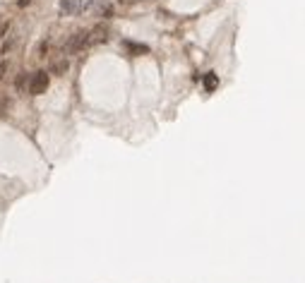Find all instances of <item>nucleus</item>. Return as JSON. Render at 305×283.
<instances>
[{
    "label": "nucleus",
    "instance_id": "obj_1",
    "mask_svg": "<svg viewBox=\"0 0 305 283\" xmlns=\"http://www.w3.org/2000/svg\"><path fill=\"white\" fill-rule=\"evenodd\" d=\"M48 72L46 70H39V72H34V77L29 80V94H44L46 89H48Z\"/></svg>",
    "mask_w": 305,
    "mask_h": 283
},
{
    "label": "nucleus",
    "instance_id": "obj_2",
    "mask_svg": "<svg viewBox=\"0 0 305 283\" xmlns=\"http://www.w3.org/2000/svg\"><path fill=\"white\" fill-rule=\"evenodd\" d=\"M109 39V29L104 24H96L91 31H87V46H96V43H104Z\"/></svg>",
    "mask_w": 305,
    "mask_h": 283
},
{
    "label": "nucleus",
    "instance_id": "obj_3",
    "mask_svg": "<svg viewBox=\"0 0 305 283\" xmlns=\"http://www.w3.org/2000/svg\"><path fill=\"white\" fill-rule=\"evenodd\" d=\"M84 46H87V31H75L70 36V41H67V51L77 53V51H82Z\"/></svg>",
    "mask_w": 305,
    "mask_h": 283
},
{
    "label": "nucleus",
    "instance_id": "obj_4",
    "mask_svg": "<svg viewBox=\"0 0 305 283\" xmlns=\"http://www.w3.org/2000/svg\"><path fill=\"white\" fill-rule=\"evenodd\" d=\"M58 10L60 15H77L82 10V0H60Z\"/></svg>",
    "mask_w": 305,
    "mask_h": 283
},
{
    "label": "nucleus",
    "instance_id": "obj_5",
    "mask_svg": "<svg viewBox=\"0 0 305 283\" xmlns=\"http://www.w3.org/2000/svg\"><path fill=\"white\" fill-rule=\"evenodd\" d=\"M125 48L130 51V56H144V53H149V46H144V43H132V41H125Z\"/></svg>",
    "mask_w": 305,
    "mask_h": 283
},
{
    "label": "nucleus",
    "instance_id": "obj_6",
    "mask_svg": "<svg viewBox=\"0 0 305 283\" xmlns=\"http://www.w3.org/2000/svg\"><path fill=\"white\" fill-rule=\"evenodd\" d=\"M94 2H96V12H99V15H104V17H111L113 15L111 2H106V0H94Z\"/></svg>",
    "mask_w": 305,
    "mask_h": 283
},
{
    "label": "nucleus",
    "instance_id": "obj_7",
    "mask_svg": "<svg viewBox=\"0 0 305 283\" xmlns=\"http://www.w3.org/2000/svg\"><path fill=\"white\" fill-rule=\"evenodd\" d=\"M65 70H67V60H65V58H58V60H53L51 72H56V75H65Z\"/></svg>",
    "mask_w": 305,
    "mask_h": 283
},
{
    "label": "nucleus",
    "instance_id": "obj_8",
    "mask_svg": "<svg viewBox=\"0 0 305 283\" xmlns=\"http://www.w3.org/2000/svg\"><path fill=\"white\" fill-rule=\"evenodd\" d=\"M219 84V77L214 75V72H209V75H204V86H207V91H214Z\"/></svg>",
    "mask_w": 305,
    "mask_h": 283
},
{
    "label": "nucleus",
    "instance_id": "obj_9",
    "mask_svg": "<svg viewBox=\"0 0 305 283\" xmlns=\"http://www.w3.org/2000/svg\"><path fill=\"white\" fill-rule=\"evenodd\" d=\"M7 29H10V22H2V24H0V39L5 36V31H7Z\"/></svg>",
    "mask_w": 305,
    "mask_h": 283
},
{
    "label": "nucleus",
    "instance_id": "obj_10",
    "mask_svg": "<svg viewBox=\"0 0 305 283\" xmlns=\"http://www.w3.org/2000/svg\"><path fill=\"white\" fill-rule=\"evenodd\" d=\"M29 2H31V0H20V2H17V5H20V7H27Z\"/></svg>",
    "mask_w": 305,
    "mask_h": 283
},
{
    "label": "nucleus",
    "instance_id": "obj_11",
    "mask_svg": "<svg viewBox=\"0 0 305 283\" xmlns=\"http://www.w3.org/2000/svg\"><path fill=\"white\" fill-rule=\"evenodd\" d=\"M2 72H5V62H0V77H2Z\"/></svg>",
    "mask_w": 305,
    "mask_h": 283
}]
</instances>
